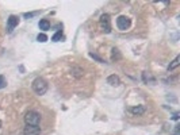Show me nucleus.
<instances>
[{"label": "nucleus", "mask_w": 180, "mask_h": 135, "mask_svg": "<svg viewBox=\"0 0 180 135\" xmlns=\"http://www.w3.org/2000/svg\"><path fill=\"white\" fill-rule=\"evenodd\" d=\"M49 89L47 82L43 80L42 77H37L34 81H33V91H34L37 95H45Z\"/></svg>", "instance_id": "nucleus-1"}, {"label": "nucleus", "mask_w": 180, "mask_h": 135, "mask_svg": "<svg viewBox=\"0 0 180 135\" xmlns=\"http://www.w3.org/2000/svg\"><path fill=\"white\" fill-rule=\"evenodd\" d=\"M25 122L27 126H38L41 122V115L35 111H29L25 116Z\"/></svg>", "instance_id": "nucleus-2"}, {"label": "nucleus", "mask_w": 180, "mask_h": 135, "mask_svg": "<svg viewBox=\"0 0 180 135\" xmlns=\"http://www.w3.org/2000/svg\"><path fill=\"white\" fill-rule=\"evenodd\" d=\"M100 27L106 34H110L111 33V19H110V15L108 14H103L100 16Z\"/></svg>", "instance_id": "nucleus-3"}, {"label": "nucleus", "mask_w": 180, "mask_h": 135, "mask_svg": "<svg viewBox=\"0 0 180 135\" xmlns=\"http://www.w3.org/2000/svg\"><path fill=\"white\" fill-rule=\"evenodd\" d=\"M117 27L121 30V31H126L127 28L130 27V19L125 15H121V16L117 19Z\"/></svg>", "instance_id": "nucleus-4"}, {"label": "nucleus", "mask_w": 180, "mask_h": 135, "mask_svg": "<svg viewBox=\"0 0 180 135\" xmlns=\"http://www.w3.org/2000/svg\"><path fill=\"white\" fill-rule=\"evenodd\" d=\"M41 127L39 126H26L23 130V135H39Z\"/></svg>", "instance_id": "nucleus-5"}, {"label": "nucleus", "mask_w": 180, "mask_h": 135, "mask_svg": "<svg viewBox=\"0 0 180 135\" xmlns=\"http://www.w3.org/2000/svg\"><path fill=\"white\" fill-rule=\"evenodd\" d=\"M18 23H19V18L15 16V15H11L8 19H7V26H8V31H12V30L18 26Z\"/></svg>", "instance_id": "nucleus-6"}, {"label": "nucleus", "mask_w": 180, "mask_h": 135, "mask_svg": "<svg viewBox=\"0 0 180 135\" xmlns=\"http://www.w3.org/2000/svg\"><path fill=\"white\" fill-rule=\"evenodd\" d=\"M107 82L112 87H118L119 84H121V80H119L118 76H115V74H111V76L107 77Z\"/></svg>", "instance_id": "nucleus-7"}, {"label": "nucleus", "mask_w": 180, "mask_h": 135, "mask_svg": "<svg viewBox=\"0 0 180 135\" xmlns=\"http://www.w3.org/2000/svg\"><path fill=\"white\" fill-rule=\"evenodd\" d=\"M38 26H39V28H41V30L46 31V30L50 28V22H49L47 19H41V20H39V23H38Z\"/></svg>", "instance_id": "nucleus-8"}, {"label": "nucleus", "mask_w": 180, "mask_h": 135, "mask_svg": "<svg viewBox=\"0 0 180 135\" xmlns=\"http://www.w3.org/2000/svg\"><path fill=\"white\" fill-rule=\"evenodd\" d=\"M130 112L134 115H142L145 112V108L144 106H138V107H133V108H130Z\"/></svg>", "instance_id": "nucleus-9"}, {"label": "nucleus", "mask_w": 180, "mask_h": 135, "mask_svg": "<svg viewBox=\"0 0 180 135\" xmlns=\"http://www.w3.org/2000/svg\"><path fill=\"white\" fill-rule=\"evenodd\" d=\"M142 80H144V82H152V84H155V78H153L149 73H142Z\"/></svg>", "instance_id": "nucleus-10"}, {"label": "nucleus", "mask_w": 180, "mask_h": 135, "mask_svg": "<svg viewBox=\"0 0 180 135\" xmlns=\"http://www.w3.org/2000/svg\"><path fill=\"white\" fill-rule=\"evenodd\" d=\"M179 61H180V57H176L173 61H172L171 65L168 66V70H173V69H176V68L179 66Z\"/></svg>", "instance_id": "nucleus-11"}, {"label": "nucleus", "mask_w": 180, "mask_h": 135, "mask_svg": "<svg viewBox=\"0 0 180 135\" xmlns=\"http://www.w3.org/2000/svg\"><path fill=\"white\" fill-rule=\"evenodd\" d=\"M119 58H121V54H119V50H118V49H112V55H111V59H112V61H114V59H115V61H117V59H119Z\"/></svg>", "instance_id": "nucleus-12"}, {"label": "nucleus", "mask_w": 180, "mask_h": 135, "mask_svg": "<svg viewBox=\"0 0 180 135\" xmlns=\"http://www.w3.org/2000/svg\"><path fill=\"white\" fill-rule=\"evenodd\" d=\"M62 38V33H61V30H60V31H57L54 34L53 37H52V41H54V42H57V41H60Z\"/></svg>", "instance_id": "nucleus-13"}, {"label": "nucleus", "mask_w": 180, "mask_h": 135, "mask_svg": "<svg viewBox=\"0 0 180 135\" xmlns=\"http://www.w3.org/2000/svg\"><path fill=\"white\" fill-rule=\"evenodd\" d=\"M37 41H38V42H46V41H47L46 34H38V37H37Z\"/></svg>", "instance_id": "nucleus-14"}, {"label": "nucleus", "mask_w": 180, "mask_h": 135, "mask_svg": "<svg viewBox=\"0 0 180 135\" xmlns=\"http://www.w3.org/2000/svg\"><path fill=\"white\" fill-rule=\"evenodd\" d=\"M6 84H7L6 77L3 76V74H0V89H2V88H4V87H6Z\"/></svg>", "instance_id": "nucleus-15"}, {"label": "nucleus", "mask_w": 180, "mask_h": 135, "mask_svg": "<svg viewBox=\"0 0 180 135\" xmlns=\"http://www.w3.org/2000/svg\"><path fill=\"white\" fill-rule=\"evenodd\" d=\"M89 55H91V57H92V58H95V59H97V61H99V62H103V59H102V58H99V57H97V55H95V54H92V53H91V54H89Z\"/></svg>", "instance_id": "nucleus-16"}, {"label": "nucleus", "mask_w": 180, "mask_h": 135, "mask_svg": "<svg viewBox=\"0 0 180 135\" xmlns=\"http://www.w3.org/2000/svg\"><path fill=\"white\" fill-rule=\"evenodd\" d=\"M178 119H179V114H178V112H176V114L173 115V120H178Z\"/></svg>", "instance_id": "nucleus-17"}, {"label": "nucleus", "mask_w": 180, "mask_h": 135, "mask_svg": "<svg viewBox=\"0 0 180 135\" xmlns=\"http://www.w3.org/2000/svg\"><path fill=\"white\" fill-rule=\"evenodd\" d=\"M0 127H2V122H0Z\"/></svg>", "instance_id": "nucleus-18"}]
</instances>
